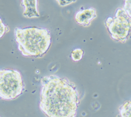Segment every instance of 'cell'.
I'll use <instances>...</instances> for the list:
<instances>
[{"label":"cell","instance_id":"9","mask_svg":"<svg viewBox=\"0 0 131 117\" xmlns=\"http://www.w3.org/2000/svg\"><path fill=\"white\" fill-rule=\"evenodd\" d=\"M9 27L4 24L2 18H0V38H2L5 34L9 32Z\"/></svg>","mask_w":131,"mask_h":117},{"label":"cell","instance_id":"8","mask_svg":"<svg viewBox=\"0 0 131 117\" xmlns=\"http://www.w3.org/2000/svg\"><path fill=\"white\" fill-rule=\"evenodd\" d=\"M84 54L83 50L81 49H75L71 53V58L73 61H79L82 59Z\"/></svg>","mask_w":131,"mask_h":117},{"label":"cell","instance_id":"11","mask_svg":"<svg viewBox=\"0 0 131 117\" xmlns=\"http://www.w3.org/2000/svg\"><path fill=\"white\" fill-rule=\"evenodd\" d=\"M58 2V3L59 4V5L62 7L66 6V5H68L69 4H71L72 3H74L76 2L77 1H57Z\"/></svg>","mask_w":131,"mask_h":117},{"label":"cell","instance_id":"4","mask_svg":"<svg viewBox=\"0 0 131 117\" xmlns=\"http://www.w3.org/2000/svg\"><path fill=\"white\" fill-rule=\"evenodd\" d=\"M105 26L113 40L125 43L131 35V18L123 8L118 9L113 17L105 21Z\"/></svg>","mask_w":131,"mask_h":117},{"label":"cell","instance_id":"1","mask_svg":"<svg viewBox=\"0 0 131 117\" xmlns=\"http://www.w3.org/2000/svg\"><path fill=\"white\" fill-rule=\"evenodd\" d=\"M39 108L47 117H76L79 93L74 83L57 75L41 80Z\"/></svg>","mask_w":131,"mask_h":117},{"label":"cell","instance_id":"12","mask_svg":"<svg viewBox=\"0 0 131 117\" xmlns=\"http://www.w3.org/2000/svg\"><path fill=\"white\" fill-rule=\"evenodd\" d=\"M0 117H1V116H0Z\"/></svg>","mask_w":131,"mask_h":117},{"label":"cell","instance_id":"10","mask_svg":"<svg viewBox=\"0 0 131 117\" xmlns=\"http://www.w3.org/2000/svg\"><path fill=\"white\" fill-rule=\"evenodd\" d=\"M123 9L127 13L128 17L131 18V0H126L125 1Z\"/></svg>","mask_w":131,"mask_h":117},{"label":"cell","instance_id":"5","mask_svg":"<svg viewBox=\"0 0 131 117\" xmlns=\"http://www.w3.org/2000/svg\"><path fill=\"white\" fill-rule=\"evenodd\" d=\"M96 17V10L92 7L79 11L75 15V20L76 23L79 25L85 27L89 26L92 21Z\"/></svg>","mask_w":131,"mask_h":117},{"label":"cell","instance_id":"3","mask_svg":"<svg viewBox=\"0 0 131 117\" xmlns=\"http://www.w3.org/2000/svg\"><path fill=\"white\" fill-rule=\"evenodd\" d=\"M23 78L19 71L14 69H0V99L13 100L24 91Z\"/></svg>","mask_w":131,"mask_h":117},{"label":"cell","instance_id":"2","mask_svg":"<svg viewBox=\"0 0 131 117\" xmlns=\"http://www.w3.org/2000/svg\"><path fill=\"white\" fill-rule=\"evenodd\" d=\"M15 37L18 50L25 57H42L51 44L50 32L43 28H16Z\"/></svg>","mask_w":131,"mask_h":117},{"label":"cell","instance_id":"7","mask_svg":"<svg viewBox=\"0 0 131 117\" xmlns=\"http://www.w3.org/2000/svg\"><path fill=\"white\" fill-rule=\"evenodd\" d=\"M116 117H131V99L119 107V114Z\"/></svg>","mask_w":131,"mask_h":117},{"label":"cell","instance_id":"6","mask_svg":"<svg viewBox=\"0 0 131 117\" xmlns=\"http://www.w3.org/2000/svg\"><path fill=\"white\" fill-rule=\"evenodd\" d=\"M21 5L24 7L23 13L24 17L32 18L40 17L39 11L37 9V0H23L21 1Z\"/></svg>","mask_w":131,"mask_h":117}]
</instances>
